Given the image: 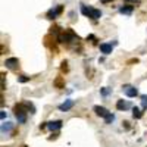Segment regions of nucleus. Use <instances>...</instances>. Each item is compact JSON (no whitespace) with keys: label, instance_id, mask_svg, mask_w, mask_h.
<instances>
[{"label":"nucleus","instance_id":"423d86ee","mask_svg":"<svg viewBox=\"0 0 147 147\" xmlns=\"http://www.w3.org/2000/svg\"><path fill=\"white\" fill-rule=\"evenodd\" d=\"M5 65H6V68H9V69H16V68L19 66V60H18L16 57H9V59L5 60Z\"/></svg>","mask_w":147,"mask_h":147},{"label":"nucleus","instance_id":"9b49d317","mask_svg":"<svg viewBox=\"0 0 147 147\" xmlns=\"http://www.w3.org/2000/svg\"><path fill=\"white\" fill-rule=\"evenodd\" d=\"M132 10H134V7H132V6H128V5L119 7V12H121V13H124V15H131Z\"/></svg>","mask_w":147,"mask_h":147},{"label":"nucleus","instance_id":"f257e3e1","mask_svg":"<svg viewBox=\"0 0 147 147\" xmlns=\"http://www.w3.org/2000/svg\"><path fill=\"white\" fill-rule=\"evenodd\" d=\"M81 12H82V15L88 16L91 19H100L102 18V10L94 9V7H88L85 5H81Z\"/></svg>","mask_w":147,"mask_h":147},{"label":"nucleus","instance_id":"6ab92c4d","mask_svg":"<svg viewBox=\"0 0 147 147\" xmlns=\"http://www.w3.org/2000/svg\"><path fill=\"white\" fill-rule=\"evenodd\" d=\"M109 93H110V90H109V88H103V90H102V94H103V96H107Z\"/></svg>","mask_w":147,"mask_h":147},{"label":"nucleus","instance_id":"f3484780","mask_svg":"<svg viewBox=\"0 0 147 147\" xmlns=\"http://www.w3.org/2000/svg\"><path fill=\"white\" fill-rule=\"evenodd\" d=\"M141 103H143V109L147 107V96H141Z\"/></svg>","mask_w":147,"mask_h":147},{"label":"nucleus","instance_id":"0eeeda50","mask_svg":"<svg viewBox=\"0 0 147 147\" xmlns=\"http://www.w3.org/2000/svg\"><path fill=\"white\" fill-rule=\"evenodd\" d=\"M46 124L50 131H57L62 128V121H50V122H46Z\"/></svg>","mask_w":147,"mask_h":147},{"label":"nucleus","instance_id":"412c9836","mask_svg":"<svg viewBox=\"0 0 147 147\" xmlns=\"http://www.w3.org/2000/svg\"><path fill=\"white\" fill-rule=\"evenodd\" d=\"M0 116H2V119H5V116H6V112H5V110H2V113H0Z\"/></svg>","mask_w":147,"mask_h":147},{"label":"nucleus","instance_id":"6e6552de","mask_svg":"<svg viewBox=\"0 0 147 147\" xmlns=\"http://www.w3.org/2000/svg\"><path fill=\"white\" fill-rule=\"evenodd\" d=\"M94 112H96L97 116H102V118H106V116L109 115L107 109L103 107V106H94Z\"/></svg>","mask_w":147,"mask_h":147},{"label":"nucleus","instance_id":"dca6fc26","mask_svg":"<svg viewBox=\"0 0 147 147\" xmlns=\"http://www.w3.org/2000/svg\"><path fill=\"white\" fill-rule=\"evenodd\" d=\"M105 119H106V124H110V122H112V121L115 119V116H113L112 113H109V115H107V116H106Z\"/></svg>","mask_w":147,"mask_h":147},{"label":"nucleus","instance_id":"4be33fe9","mask_svg":"<svg viewBox=\"0 0 147 147\" xmlns=\"http://www.w3.org/2000/svg\"><path fill=\"white\" fill-rule=\"evenodd\" d=\"M102 3H109V2H113V0H100Z\"/></svg>","mask_w":147,"mask_h":147},{"label":"nucleus","instance_id":"aec40b11","mask_svg":"<svg viewBox=\"0 0 147 147\" xmlns=\"http://www.w3.org/2000/svg\"><path fill=\"white\" fill-rule=\"evenodd\" d=\"M125 2H129V3H138L140 0H125Z\"/></svg>","mask_w":147,"mask_h":147},{"label":"nucleus","instance_id":"20e7f679","mask_svg":"<svg viewBox=\"0 0 147 147\" xmlns=\"http://www.w3.org/2000/svg\"><path fill=\"white\" fill-rule=\"evenodd\" d=\"M62 10H63V6L62 5H57V6H55L53 9H50L47 12V18L49 19H55L56 16H59L60 13H62Z\"/></svg>","mask_w":147,"mask_h":147},{"label":"nucleus","instance_id":"f8f14e48","mask_svg":"<svg viewBox=\"0 0 147 147\" xmlns=\"http://www.w3.org/2000/svg\"><path fill=\"white\" fill-rule=\"evenodd\" d=\"M116 107L119 110H127V109H129V103L128 102H124V100H118L116 102Z\"/></svg>","mask_w":147,"mask_h":147},{"label":"nucleus","instance_id":"f03ea898","mask_svg":"<svg viewBox=\"0 0 147 147\" xmlns=\"http://www.w3.org/2000/svg\"><path fill=\"white\" fill-rule=\"evenodd\" d=\"M15 115H16V119L19 124H24V122L27 121V112H28V107L27 105L24 103V105H16L15 106Z\"/></svg>","mask_w":147,"mask_h":147},{"label":"nucleus","instance_id":"2eb2a0df","mask_svg":"<svg viewBox=\"0 0 147 147\" xmlns=\"http://www.w3.org/2000/svg\"><path fill=\"white\" fill-rule=\"evenodd\" d=\"M55 85H56V87H60V88H62V87H63V81H62V78H57V80L55 81Z\"/></svg>","mask_w":147,"mask_h":147},{"label":"nucleus","instance_id":"9d476101","mask_svg":"<svg viewBox=\"0 0 147 147\" xmlns=\"http://www.w3.org/2000/svg\"><path fill=\"white\" fill-rule=\"evenodd\" d=\"M100 52L105 53V55H109L112 53V44H107V43H102L100 44Z\"/></svg>","mask_w":147,"mask_h":147},{"label":"nucleus","instance_id":"4468645a","mask_svg":"<svg viewBox=\"0 0 147 147\" xmlns=\"http://www.w3.org/2000/svg\"><path fill=\"white\" fill-rule=\"evenodd\" d=\"M12 127H13V125H12L10 122H3V124H2V132L10 131V129H12Z\"/></svg>","mask_w":147,"mask_h":147},{"label":"nucleus","instance_id":"7ed1b4c3","mask_svg":"<svg viewBox=\"0 0 147 147\" xmlns=\"http://www.w3.org/2000/svg\"><path fill=\"white\" fill-rule=\"evenodd\" d=\"M77 40H78V35L74 34L72 30H65L59 35V41L60 43H72V41H77Z\"/></svg>","mask_w":147,"mask_h":147},{"label":"nucleus","instance_id":"a211bd4d","mask_svg":"<svg viewBox=\"0 0 147 147\" xmlns=\"http://www.w3.org/2000/svg\"><path fill=\"white\" fill-rule=\"evenodd\" d=\"M18 80H19V81H21V82H27V81H28V80H30V78H28V77H19V78H18Z\"/></svg>","mask_w":147,"mask_h":147},{"label":"nucleus","instance_id":"39448f33","mask_svg":"<svg viewBox=\"0 0 147 147\" xmlns=\"http://www.w3.org/2000/svg\"><path fill=\"white\" fill-rule=\"evenodd\" d=\"M122 90H124V93L128 96V97H136L138 94V90L136 87H132V85H124L122 87Z\"/></svg>","mask_w":147,"mask_h":147},{"label":"nucleus","instance_id":"1a4fd4ad","mask_svg":"<svg viewBox=\"0 0 147 147\" xmlns=\"http://www.w3.org/2000/svg\"><path fill=\"white\" fill-rule=\"evenodd\" d=\"M72 106H74V100H66L65 103H62L59 106V110H62V112H68Z\"/></svg>","mask_w":147,"mask_h":147},{"label":"nucleus","instance_id":"ddd939ff","mask_svg":"<svg viewBox=\"0 0 147 147\" xmlns=\"http://www.w3.org/2000/svg\"><path fill=\"white\" fill-rule=\"evenodd\" d=\"M132 116L136 118V119H140L143 116V112H141L138 107H132Z\"/></svg>","mask_w":147,"mask_h":147}]
</instances>
